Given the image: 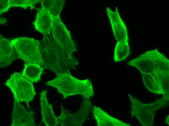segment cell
<instances>
[{"mask_svg": "<svg viewBox=\"0 0 169 126\" xmlns=\"http://www.w3.org/2000/svg\"><path fill=\"white\" fill-rule=\"evenodd\" d=\"M40 50L44 69L56 75L76 69L78 64V60L69 55L50 35L43 36L40 41Z\"/></svg>", "mask_w": 169, "mask_h": 126, "instance_id": "6da1fadb", "label": "cell"}, {"mask_svg": "<svg viewBox=\"0 0 169 126\" xmlns=\"http://www.w3.org/2000/svg\"><path fill=\"white\" fill-rule=\"evenodd\" d=\"M127 64L137 68L141 73L152 75L159 82L169 73V60L157 48L146 52Z\"/></svg>", "mask_w": 169, "mask_h": 126, "instance_id": "7a4b0ae2", "label": "cell"}, {"mask_svg": "<svg viewBox=\"0 0 169 126\" xmlns=\"http://www.w3.org/2000/svg\"><path fill=\"white\" fill-rule=\"evenodd\" d=\"M53 79L44 83L55 88L61 94L63 99L72 95H81L83 98L94 96L91 81L89 79L81 80L75 78L70 71L56 75Z\"/></svg>", "mask_w": 169, "mask_h": 126, "instance_id": "3957f363", "label": "cell"}, {"mask_svg": "<svg viewBox=\"0 0 169 126\" xmlns=\"http://www.w3.org/2000/svg\"><path fill=\"white\" fill-rule=\"evenodd\" d=\"M131 102V115L135 116L143 126H153L156 111L169 104V97L163 96L162 98L151 103L145 104L128 94Z\"/></svg>", "mask_w": 169, "mask_h": 126, "instance_id": "277c9868", "label": "cell"}, {"mask_svg": "<svg viewBox=\"0 0 169 126\" xmlns=\"http://www.w3.org/2000/svg\"><path fill=\"white\" fill-rule=\"evenodd\" d=\"M19 58L26 63L39 65L43 67L40 50V41L33 38L19 37L11 40Z\"/></svg>", "mask_w": 169, "mask_h": 126, "instance_id": "5b68a950", "label": "cell"}, {"mask_svg": "<svg viewBox=\"0 0 169 126\" xmlns=\"http://www.w3.org/2000/svg\"><path fill=\"white\" fill-rule=\"evenodd\" d=\"M4 84L11 90L14 100L26 102L28 106L36 94L33 83L20 72H16L11 74Z\"/></svg>", "mask_w": 169, "mask_h": 126, "instance_id": "8992f818", "label": "cell"}, {"mask_svg": "<svg viewBox=\"0 0 169 126\" xmlns=\"http://www.w3.org/2000/svg\"><path fill=\"white\" fill-rule=\"evenodd\" d=\"M92 106L90 98H83L79 110L74 113H71L70 111L61 106V114L57 117L58 125L81 126L92 111Z\"/></svg>", "mask_w": 169, "mask_h": 126, "instance_id": "52a82bcc", "label": "cell"}, {"mask_svg": "<svg viewBox=\"0 0 169 126\" xmlns=\"http://www.w3.org/2000/svg\"><path fill=\"white\" fill-rule=\"evenodd\" d=\"M52 16L53 23L51 32L53 38L69 55H73V54L77 49L69 31L62 21L60 16Z\"/></svg>", "mask_w": 169, "mask_h": 126, "instance_id": "ba28073f", "label": "cell"}, {"mask_svg": "<svg viewBox=\"0 0 169 126\" xmlns=\"http://www.w3.org/2000/svg\"><path fill=\"white\" fill-rule=\"evenodd\" d=\"M34 115L33 113L26 110L20 102L14 100L11 126H35Z\"/></svg>", "mask_w": 169, "mask_h": 126, "instance_id": "9c48e42d", "label": "cell"}, {"mask_svg": "<svg viewBox=\"0 0 169 126\" xmlns=\"http://www.w3.org/2000/svg\"><path fill=\"white\" fill-rule=\"evenodd\" d=\"M108 16L110 20L115 38L117 41L129 40L126 26L121 19L117 8L113 11L109 7H106Z\"/></svg>", "mask_w": 169, "mask_h": 126, "instance_id": "30bf717a", "label": "cell"}, {"mask_svg": "<svg viewBox=\"0 0 169 126\" xmlns=\"http://www.w3.org/2000/svg\"><path fill=\"white\" fill-rule=\"evenodd\" d=\"M37 10L35 20L33 22L35 30L42 34L43 36L50 35L53 23L52 15L42 7Z\"/></svg>", "mask_w": 169, "mask_h": 126, "instance_id": "8fae6325", "label": "cell"}, {"mask_svg": "<svg viewBox=\"0 0 169 126\" xmlns=\"http://www.w3.org/2000/svg\"><path fill=\"white\" fill-rule=\"evenodd\" d=\"M19 58L15 48L11 40L0 36V67L3 68Z\"/></svg>", "mask_w": 169, "mask_h": 126, "instance_id": "7c38bea8", "label": "cell"}, {"mask_svg": "<svg viewBox=\"0 0 169 126\" xmlns=\"http://www.w3.org/2000/svg\"><path fill=\"white\" fill-rule=\"evenodd\" d=\"M47 90H43L41 94L40 100L42 116V122L47 126H58V117L55 116L52 106L50 104L46 97Z\"/></svg>", "mask_w": 169, "mask_h": 126, "instance_id": "4fadbf2b", "label": "cell"}, {"mask_svg": "<svg viewBox=\"0 0 169 126\" xmlns=\"http://www.w3.org/2000/svg\"><path fill=\"white\" fill-rule=\"evenodd\" d=\"M98 126H130L131 125L114 118L99 107L93 105L92 111Z\"/></svg>", "mask_w": 169, "mask_h": 126, "instance_id": "5bb4252c", "label": "cell"}, {"mask_svg": "<svg viewBox=\"0 0 169 126\" xmlns=\"http://www.w3.org/2000/svg\"><path fill=\"white\" fill-rule=\"evenodd\" d=\"M43 67L39 65L25 63L22 74L23 76L33 83L40 79Z\"/></svg>", "mask_w": 169, "mask_h": 126, "instance_id": "9a60e30c", "label": "cell"}, {"mask_svg": "<svg viewBox=\"0 0 169 126\" xmlns=\"http://www.w3.org/2000/svg\"><path fill=\"white\" fill-rule=\"evenodd\" d=\"M143 83L147 88L152 93L163 96L166 95L160 83L152 75L145 73H141Z\"/></svg>", "mask_w": 169, "mask_h": 126, "instance_id": "2e32d148", "label": "cell"}, {"mask_svg": "<svg viewBox=\"0 0 169 126\" xmlns=\"http://www.w3.org/2000/svg\"><path fill=\"white\" fill-rule=\"evenodd\" d=\"M40 2L41 7L54 16H60L65 3L64 0H41Z\"/></svg>", "mask_w": 169, "mask_h": 126, "instance_id": "e0dca14e", "label": "cell"}, {"mask_svg": "<svg viewBox=\"0 0 169 126\" xmlns=\"http://www.w3.org/2000/svg\"><path fill=\"white\" fill-rule=\"evenodd\" d=\"M130 53L128 41H117L114 52L115 61L118 62L125 59L130 55Z\"/></svg>", "mask_w": 169, "mask_h": 126, "instance_id": "ac0fdd59", "label": "cell"}, {"mask_svg": "<svg viewBox=\"0 0 169 126\" xmlns=\"http://www.w3.org/2000/svg\"><path fill=\"white\" fill-rule=\"evenodd\" d=\"M10 7H19L26 9L30 7L34 9L36 4L40 1L39 0H9Z\"/></svg>", "mask_w": 169, "mask_h": 126, "instance_id": "d6986e66", "label": "cell"}, {"mask_svg": "<svg viewBox=\"0 0 169 126\" xmlns=\"http://www.w3.org/2000/svg\"><path fill=\"white\" fill-rule=\"evenodd\" d=\"M10 7L9 0H0V14L7 12Z\"/></svg>", "mask_w": 169, "mask_h": 126, "instance_id": "ffe728a7", "label": "cell"}, {"mask_svg": "<svg viewBox=\"0 0 169 126\" xmlns=\"http://www.w3.org/2000/svg\"><path fill=\"white\" fill-rule=\"evenodd\" d=\"M166 123L169 126V116L168 115L167 116L166 119Z\"/></svg>", "mask_w": 169, "mask_h": 126, "instance_id": "44dd1931", "label": "cell"}, {"mask_svg": "<svg viewBox=\"0 0 169 126\" xmlns=\"http://www.w3.org/2000/svg\"><path fill=\"white\" fill-rule=\"evenodd\" d=\"M6 21V20L5 19H3V18H0V23L1 24H3Z\"/></svg>", "mask_w": 169, "mask_h": 126, "instance_id": "7402d4cb", "label": "cell"}]
</instances>
